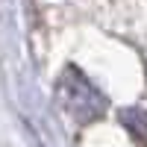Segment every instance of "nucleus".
<instances>
[{"mask_svg": "<svg viewBox=\"0 0 147 147\" xmlns=\"http://www.w3.org/2000/svg\"><path fill=\"white\" fill-rule=\"evenodd\" d=\"M121 121H124V127L132 132V138L141 147H147V112L144 109H124V112H121Z\"/></svg>", "mask_w": 147, "mask_h": 147, "instance_id": "obj_2", "label": "nucleus"}, {"mask_svg": "<svg viewBox=\"0 0 147 147\" xmlns=\"http://www.w3.org/2000/svg\"><path fill=\"white\" fill-rule=\"evenodd\" d=\"M56 94H59V106H62L65 112L77 121V124L97 121V118L103 115V109H106L100 91H97L77 68H68V71L62 74Z\"/></svg>", "mask_w": 147, "mask_h": 147, "instance_id": "obj_1", "label": "nucleus"}]
</instances>
